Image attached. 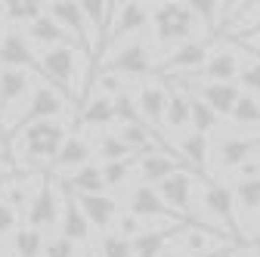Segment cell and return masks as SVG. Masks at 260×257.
Listing matches in <instances>:
<instances>
[{"mask_svg": "<svg viewBox=\"0 0 260 257\" xmlns=\"http://www.w3.org/2000/svg\"><path fill=\"white\" fill-rule=\"evenodd\" d=\"M28 87H31L28 72H19V69H4L0 72V115H4L10 106H16L28 93Z\"/></svg>", "mask_w": 260, "mask_h": 257, "instance_id": "484cf974", "label": "cell"}, {"mask_svg": "<svg viewBox=\"0 0 260 257\" xmlns=\"http://www.w3.org/2000/svg\"><path fill=\"white\" fill-rule=\"evenodd\" d=\"M152 25H155V38L158 44H189L192 31H195V16L189 4H155L152 10Z\"/></svg>", "mask_w": 260, "mask_h": 257, "instance_id": "7a4b0ae2", "label": "cell"}, {"mask_svg": "<svg viewBox=\"0 0 260 257\" xmlns=\"http://www.w3.org/2000/svg\"><path fill=\"white\" fill-rule=\"evenodd\" d=\"M100 155L106 158V165H112V162H124L134 152H130V146L118 134H106V137H100Z\"/></svg>", "mask_w": 260, "mask_h": 257, "instance_id": "8d00e7d4", "label": "cell"}, {"mask_svg": "<svg viewBox=\"0 0 260 257\" xmlns=\"http://www.w3.org/2000/svg\"><path fill=\"white\" fill-rule=\"evenodd\" d=\"M115 121H121V127H127V124H146L137 100L130 93H118L115 96Z\"/></svg>", "mask_w": 260, "mask_h": 257, "instance_id": "d590c367", "label": "cell"}, {"mask_svg": "<svg viewBox=\"0 0 260 257\" xmlns=\"http://www.w3.org/2000/svg\"><path fill=\"white\" fill-rule=\"evenodd\" d=\"M208 152H211L208 137L195 134V131L183 134V140H180V155H186V162H189L195 171H205V165H208Z\"/></svg>", "mask_w": 260, "mask_h": 257, "instance_id": "f546056e", "label": "cell"}, {"mask_svg": "<svg viewBox=\"0 0 260 257\" xmlns=\"http://www.w3.org/2000/svg\"><path fill=\"white\" fill-rule=\"evenodd\" d=\"M65 199H62V236L69 242H87L90 239V220L84 217L81 205H78V196L69 189H62Z\"/></svg>", "mask_w": 260, "mask_h": 257, "instance_id": "44dd1931", "label": "cell"}, {"mask_svg": "<svg viewBox=\"0 0 260 257\" xmlns=\"http://www.w3.org/2000/svg\"><path fill=\"white\" fill-rule=\"evenodd\" d=\"M75 59H78V47L62 44V47H53L41 56V69H38V75H44L50 81V87L59 90L65 100H78V87L72 84L75 81Z\"/></svg>", "mask_w": 260, "mask_h": 257, "instance_id": "277c9868", "label": "cell"}, {"mask_svg": "<svg viewBox=\"0 0 260 257\" xmlns=\"http://www.w3.org/2000/svg\"><path fill=\"white\" fill-rule=\"evenodd\" d=\"M28 38L31 41H35V44H44V47H62V41L65 38H69V35H65V31L59 28V22L56 19H50L47 13L35 22V25H28Z\"/></svg>", "mask_w": 260, "mask_h": 257, "instance_id": "f1b7e54d", "label": "cell"}, {"mask_svg": "<svg viewBox=\"0 0 260 257\" xmlns=\"http://www.w3.org/2000/svg\"><path fill=\"white\" fill-rule=\"evenodd\" d=\"M100 254L103 257H134V242L124 239L121 233H109L100 245Z\"/></svg>", "mask_w": 260, "mask_h": 257, "instance_id": "ab89813d", "label": "cell"}, {"mask_svg": "<svg viewBox=\"0 0 260 257\" xmlns=\"http://www.w3.org/2000/svg\"><path fill=\"white\" fill-rule=\"evenodd\" d=\"M90 155H93V149H90V143L87 140H81V137H69L65 140V146L59 149V155H56V162L50 165L53 171H81V168H87L90 165Z\"/></svg>", "mask_w": 260, "mask_h": 257, "instance_id": "cb8c5ba5", "label": "cell"}, {"mask_svg": "<svg viewBox=\"0 0 260 257\" xmlns=\"http://www.w3.org/2000/svg\"><path fill=\"white\" fill-rule=\"evenodd\" d=\"M137 162H140V155H130V158H124V162H112V165H106V168H103V180H106V186H124Z\"/></svg>", "mask_w": 260, "mask_h": 257, "instance_id": "74e56055", "label": "cell"}, {"mask_svg": "<svg viewBox=\"0 0 260 257\" xmlns=\"http://www.w3.org/2000/svg\"><path fill=\"white\" fill-rule=\"evenodd\" d=\"M189 10H192L195 22H202L208 38L214 41L220 25H223V4H214V0H189Z\"/></svg>", "mask_w": 260, "mask_h": 257, "instance_id": "83f0119b", "label": "cell"}, {"mask_svg": "<svg viewBox=\"0 0 260 257\" xmlns=\"http://www.w3.org/2000/svg\"><path fill=\"white\" fill-rule=\"evenodd\" d=\"M47 16H50V19H56V22H59V28L65 31V35H72V38L87 50V56L96 62V53L103 50V38L90 28V22H87V16H84L81 4H69V0H59V4H47Z\"/></svg>", "mask_w": 260, "mask_h": 257, "instance_id": "3957f363", "label": "cell"}, {"mask_svg": "<svg viewBox=\"0 0 260 257\" xmlns=\"http://www.w3.org/2000/svg\"><path fill=\"white\" fill-rule=\"evenodd\" d=\"M251 248H254V254L260 257V233H254V236H251Z\"/></svg>", "mask_w": 260, "mask_h": 257, "instance_id": "f907efd6", "label": "cell"}, {"mask_svg": "<svg viewBox=\"0 0 260 257\" xmlns=\"http://www.w3.org/2000/svg\"><path fill=\"white\" fill-rule=\"evenodd\" d=\"M217 171L220 174H236L248 158L260 155V134L254 137H230L217 146Z\"/></svg>", "mask_w": 260, "mask_h": 257, "instance_id": "2e32d148", "label": "cell"}, {"mask_svg": "<svg viewBox=\"0 0 260 257\" xmlns=\"http://www.w3.org/2000/svg\"><path fill=\"white\" fill-rule=\"evenodd\" d=\"M183 158L174 155V152H152V155H143L137 162V171H140V180L146 186H158L161 180H168L171 174L183 171Z\"/></svg>", "mask_w": 260, "mask_h": 257, "instance_id": "ac0fdd59", "label": "cell"}, {"mask_svg": "<svg viewBox=\"0 0 260 257\" xmlns=\"http://www.w3.org/2000/svg\"><path fill=\"white\" fill-rule=\"evenodd\" d=\"M78 257H103V254H96V251H93V248H84V251H81V254H78Z\"/></svg>", "mask_w": 260, "mask_h": 257, "instance_id": "816d5d0a", "label": "cell"}, {"mask_svg": "<svg viewBox=\"0 0 260 257\" xmlns=\"http://www.w3.org/2000/svg\"><path fill=\"white\" fill-rule=\"evenodd\" d=\"M100 90H103V96H115L118 93H124L121 90V81H118V75H112V72H106V75H100Z\"/></svg>", "mask_w": 260, "mask_h": 257, "instance_id": "f6af8a7d", "label": "cell"}, {"mask_svg": "<svg viewBox=\"0 0 260 257\" xmlns=\"http://www.w3.org/2000/svg\"><path fill=\"white\" fill-rule=\"evenodd\" d=\"M115 121V100L112 96H93L81 106V115H78V124L81 127H106Z\"/></svg>", "mask_w": 260, "mask_h": 257, "instance_id": "4316f807", "label": "cell"}, {"mask_svg": "<svg viewBox=\"0 0 260 257\" xmlns=\"http://www.w3.org/2000/svg\"><path fill=\"white\" fill-rule=\"evenodd\" d=\"M192 93H186V87H180L177 81H168V118L165 127L168 131H192Z\"/></svg>", "mask_w": 260, "mask_h": 257, "instance_id": "7402d4cb", "label": "cell"}, {"mask_svg": "<svg viewBox=\"0 0 260 257\" xmlns=\"http://www.w3.org/2000/svg\"><path fill=\"white\" fill-rule=\"evenodd\" d=\"M245 69V62L239 59V50L233 47H217L211 50L208 62L202 66L199 75L183 78V84H202V81H217V84H233V78H239Z\"/></svg>", "mask_w": 260, "mask_h": 257, "instance_id": "30bf717a", "label": "cell"}, {"mask_svg": "<svg viewBox=\"0 0 260 257\" xmlns=\"http://www.w3.org/2000/svg\"><path fill=\"white\" fill-rule=\"evenodd\" d=\"M81 10H84L90 28L100 35V28H106V22H109V0H81ZM100 38H103V35H100ZM103 41H106V38H103Z\"/></svg>", "mask_w": 260, "mask_h": 257, "instance_id": "f35d334b", "label": "cell"}, {"mask_svg": "<svg viewBox=\"0 0 260 257\" xmlns=\"http://www.w3.org/2000/svg\"><path fill=\"white\" fill-rule=\"evenodd\" d=\"M62 189L75 192V196H103L106 189V180H103V168L96 165H87L69 177H62Z\"/></svg>", "mask_w": 260, "mask_h": 257, "instance_id": "d4e9b609", "label": "cell"}, {"mask_svg": "<svg viewBox=\"0 0 260 257\" xmlns=\"http://www.w3.org/2000/svg\"><path fill=\"white\" fill-rule=\"evenodd\" d=\"M161 257H192V254H183V251H177V248H168Z\"/></svg>", "mask_w": 260, "mask_h": 257, "instance_id": "681fc988", "label": "cell"}, {"mask_svg": "<svg viewBox=\"0 0 260 257\" xmlns=\"http://www.w3.org/2000/svg\"><path fill=\"white\" fill-rule=\"evenodd\" d=\"M10 140H13V146L22 152V158H25L28 165H47V168H50L69 137H65V127H62L59 121H41V124L25 127L22 134H16V137H10ZM22 158H19L16 168H22Z\"/></svg>", "mask_w": 260, "mask_h": 257, "instance_id": "6da1fadb", "label": "cell"}, {"mask_svg": "<svg viewBox=\"0 0 260 257\" xmlns=\"http://www.w3.org/2000/svg\"><path fill=\"white\" fill-rule=\"evenodd\" d=\"M137 106L143 112V121L152 127V131L165 127V118H168V87L143 84L140 93H137Z\"/></svg>", "mask_w": 260, "mask_h": 257, "instance_id": "d6986e66", "label": "cell"}, {"mask_svg": "<svg viewBox=\"0 0 260 257\" xmlns=\"http://www.w3.org/2000/svg\"><path fill=\"white\" fill-rule=\"evenodd\" d=\"M239 31H245V44H260V4L251 10V19L239 25Z\"/></svg>", "mask_w": 260, "mask_h": 257, "instance_id": "7bdbcfd3", "label": "cell"}, {"mask_svg": "<svg viewBox=\"0 0 260 257\" xmlns=\"http://www.w3.org/2000/svg\"><path fill=\"white\" fill-rule=\"evenodd\" d=\"M149 22H152V13H149L146 4H134V0H130V4H121V13H118V19L109 25V35H106L103 44H115V41H121V38L137 35V31H143Z\"/></svg>", "mask_w": 260, "mask_h": 257, "instance_id": "e0dca14e", "label": "cell"}, {"mask_svg": "<svg viewBox=\"0 0 260 257\" xmlns=\"http://www.w3.org/2000/svg\"><path fill=\"white\" fill-rule=\"evenodd\" d=\"M189 106H192V131H195V134H202V137H208V134L214 131V127L220 124V115H217L208 103H202L195 93H192Z\"/></svg>", "mask_w": 260, "mask_h": 257, "instance_id": "836d02e7", "label": "cell"}, {"mask_svg": "<svg viewBox=\"0 0 260 257\" xmlns=\"http://www.w3.org/2000/svg\"><path fill=\"white\" fill-rule=\"evenodd\" d=\"M174 242H177V251L192 254V257H217L220 251H226L233 245L230 236H223L214 227H199V223H189Z\"/></svg>", "mask_w": 260, "mask_h": 257, "instance_id": "52a82bcc", "label": "cell"}, {"mask_svg": "<svg viewBox=\"0 0 260 257\" xmlns=\"http://www.w3.org/2000/svg\"><path fill=\"white\" fill-rule=\"evenodd\" d=\"M239 87H245V96H254L260 103V62H245V69L239 75Z\"/></svg>", "mask_w": 260, "mask_h": 257, "instance_id": "60d3db41", "label": "cell"}, {"mask_svg": "<svg viewBox=\"0 0 260 257\" xmlns=\"http://www.w3.org/2000/svg\"><path fill=\"white\" fill-rule=\"evenodd\" d=\"M0 66L4 69H19V72H38L41 56H35L31 44L19 35V31H4L0 38Z\"/></svg>", "mask_w": 260, "mask_h": 257, "instance_id": "9a60e30c", "label": "cell"}, {"mask_svg": "<svg viewBox=\"0 0 260 257\" xmlns=\"http://www.w3.org/2000/svg\"><path fill=\"white\" fill-rule=\"evenodd\" d=\"M106 69H109L112 75H127V78H149V75L158 72V69L152 66V59H149V47L140 44V41L121 47Z\"/></svg>", "mask_w": 260, "mask_h": 257, "instance_id": "5bb4252c", "label": "cell"}, {"mask_svg": "<svg viewBox=\"0 0 260 257\" xmlns=\"http://www.w3.org/2000/svg\"><path fill=\"white\" fill-rule=\"evenodd\" d=\"M41 177L38 174H19V177H13V180H7V183H0V199H4L13 211H28V205H31V199L38 196V189H41Z\"/></svg>", "mask_w": 260, "mask_h": 257, "instance_id": "ffe728a7", "label": "cell"}, {"mask_svg": "<svg viewBox=\"0 0 260 257\" xmlns=\"http://www.w3.org/2000/svg\"><path fill=\"white\" fill-rule=\"evenodd\" d=\"M239 127H257L260 131V103L254 100V96H242V100L236 103L233 115H230Z\"/></svg>", "mask_w": 260, "mask_h": 257, "instance_id": "e575fe53", "label": "cell"}, {"mask_svg": "<svg viewBox=\"0 0 260 257\" xmlns=\"http://www.w3.org/2000/svg\"><path fill=\"white\" fill-rule=\"evenodd\" d=\"M245 47H248L251 59H254V62H260V44H245Z\"/></svg>", "mask_w": 260, "mask_h": 257, "instance_id": "c3c4849f", "label": "cell"}, {"mask_svg": "<svg viewBox=\"0 0 260 257\" xmlns=\"http://www.w3.org/2000/svg\"><path fill=\"white\" fill-rule=\"evenodd\" d=\"M233 196H236V211L257 214L260 211V177L257 180H236Z\"/></svg>", "mask_w": 260, "mask_h": 257, "instance_id": "1f68e13d", "label": "cell"}, {"mask_svg": "<svg viewBox=\"0 0 260 257\" xmlns=\"http://www.w3.org/2000/svg\"><path fill=\"white\" fill-rule=\"evenodd\" d=\"M44 257H78V251H75V242H69L65 236H59V239L47 242Z\"/></svg>", "mask_w": 260, "mask_h": 257, "instance_id": "b9f144b4", "label": "cell"}, {"mask_svg": "<svg viewBox=\"0 0 260 257\" xmlns=\"http://www.w3.org/2000/svg\"><path fill=\"white\" fill-rule=\"evenodd\" d=\"M127 214L140 217L143 223H149V220H174V217H177V214L171 211V205L161 199V192H158L155 186H146V183H140L134 192H130V199H127Z\"/></svg>", "mask_w": 260, "mask_h": 257, "instance_id": "7c38bea8", "label": "cell"}, {"mask_svg": "<svg viewBox=\"0 0 260 257\" xmlns=\"http://www.w3.org/2000/svg\"><path fill=\"white\" fill-rule=\"evenodd\" d=\"M78 205H81L84 217L90 220V227H96V230H109L118 217V202L112 196H106V192L103 196H78Z\"/></svg>", "mask_w": 260, "mask_h": 257, "instance_id": "603a6c76", "label": "cell"}, {"mask_svg": "<svg viewBox=\"0 0 260 257\" xmlns=\"http://www.w3.org/2000/svg\"><path fill=\"white\" fill-rule=\"evenodd\" d=\"M13 230H16V211H13L4 199H0V239L10 236Z\"/></svg>", "mask_w": 260, "mask_h": 257, "instance_id": "ee69618b", "label": "cell"}, {"mask_svg": "<svg viewBox=\"0 0 260 257\" xmlns=\"http://www.w3.org/2000/svg\"><path fill=\"white\" fill-rule=\"evenodd\" d=\"M257 177H260V155L248 158V162L236 171V180H257Z\"/></svg>", "mask_w": 260, "mask_h": 257, "instance_id": "bcb514c9", "label": "cell"}, {"mask_svg": "<svg viewBox=\"0 0 260 257\" xmlns=\"http://www.w3.org/2000/svg\"><path fill=\"white\" fill-rule=\"evenodd\" d=\"M62 109H65V96H62L59 90H53V87H47V84L35 87V93H31V100H28L25 112H22V115L16 118V124H13L10 137L22 134L25 127H31V124L56 121V115H62Z\"/></svg>", "mask_w": 260, "mask_h": 257, "instance_id": "8992f818", "label": "cell"}, {"mask_svg": "<svg viewBox=\"0 0 260 257\" xmlns=\"http://www.w3.org/2000/svg\"><path fill=\"white\" fill-rule=\"evenodd\" d=\"M7 7V25H35L44 16L47 4H38V0H10Z\"/></svg>", "mask_w": 260, "mask_h": 257, "instance_id": "4dcf8cb0", "label": "cell"}, {"mask_svg": "<svg viewBox=\"0 0 260 257\" xmlns=\"http://www.w3.org/2000/svg\"><path fill=\"white\" fill-rule=\"evenodd\" d=\"M180 87H192L195 90V96H199L202 103H208L220 118H230L233 115V109H236V103L242 100V87L233 81V84H217V81H202V84H183V81H177Z\"/></svg>", "mask_w": 260, "mask_h": 257, "instance_id": "4fadbf2b", "label": "cell"}, {"mask_svg": "<svg viewBox=\"0 0 260 257\" xmlns=\"http://www.w3.org/2000/svg\"><path fill=\"white\" fill-rule=\"evenodd\" d=\"M202 177H195L189 168H183V171H177V174H171L168 180H161L155 189L161 192V199H165L168 205H171V211L177 214V217H192V192H195V183H199Z\"/></svg>", "mask_w": 260, "mask_h": 257, "instance_id": "8fae6325", "label": "cell"}, {"mask_svg": "<svg viewBox=\"0 0 260 257\" xmlns=\"http://www.w3.org/2000/svg\"><path fill=\"white\" fill-rule=\"evenodd\" d=\"M211 41H189L183 47H177L165 62L158 66L161 75H171V81H183V78H192V75H199L202 66L208 62L211 56Z\"/></svg>", "mask_w": 260, "mask_h": 257, "instance_id": "ba28073f", "label": "cell"}, {"mask_svg": "<svg viewBox=\"0 0 260 257\" xmlns=\"http://www.w3.org/2000/svg\"><path fill=\"white\" fill-rule=\"evenodd\" d=\"M13 251L19 257H44V236L41 230H31V227H22L13 233Z\"/></svg>", "mask_w": 260, "mask_h": 257, "instance_id": "d6a6232c", "label": "cell"}, {"mask_svg": "<svg viewBox=\"0 0 260 257\" xmlns=\"http://www.w3.org/2000/svg\"><path fill=\"white\" fill-rule=\"evenodd\" d=\"M13 168H16V162H10V152L0 143V171H13Z\"/></svg>", "mask_w": 260, "mask_h": 257, "instance_id": "7dc6e473", "label": "cell"}, {"mask_svg": "<svg viewBox=\"0 0 260 257\" xmlns=\"http://www.w3.org/2000/svg\"><path fill=\"white\" fill-rule=\"evenodd\" d=\"M0 257H7V254H0Z\"/></svg>", "mask_w": 260, "mask_h": 257, "instance_id": "f5cc1de1", "label": "cell"}, {"mask_svg": "<svg viewBox=\"0 0 260 257\" xmlns=\"http://www.w3.org/2000/svg\"><path fill=\"white\" fill-rule=\"evenodd\" d=\"M62 199L65 192H59V186L53 180H44L38 196L28 205V227L31 230H53L56 223H62Z\"/></svg>", "mask_w": 260, "mask_h": 257, "instance_id": "9c48e42d", "label": "cell"}, {"mask_svg": "<svg viewBox=\"0 0 260 257\" xmlns=\"http://www.w3.org/2000/svg\"><path fill=\"white\" fill-rule=\"evenodd\" d=\"M202 205L205 211L214 217V223L220 227L223 236H236L239 233V223H236V196H233V186L217 183V180H205V192H202Z\"/></svg>", "mask_w": 260, "mask_h": 257, "instance_id": "5b68a950", "label": "cell"}]
</instances>
